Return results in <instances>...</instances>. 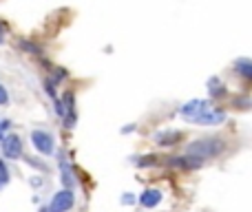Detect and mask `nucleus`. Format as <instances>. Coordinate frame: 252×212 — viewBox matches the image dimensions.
Segmentation results:
<instances>
[{"label": "nucleus", "mask_w": 252, "mask_h": 212, "mask_svg": "<svg viewBox=\"0 0 252 212\" xmlns=\"http://www.w3.org/2000/svg\"><path fill=\"white\" fill-rule=\"evenodd\" d=\"M142 159H144V161H137L139 166H151V164H155L157 157H155V155H146V157H142Z\"/></svg>", "instance_id": "15"}, {"label": "nucleus", "mask_w": 252, "mask_h": 212, "mask_svg": "<svg viewBox=\"0 0 252 212\" xmlns=\"http://www.w3.org/2000/svg\"><path fill=\"white\" fill-rule=\"evenodd\" d=\"M208 106H210L208 100H190V102H186L184 106H179V115H182L184 120H188V121H195Z\"/></svg>", "instance_id": "5"}, {"label": "nucleus", "mask_w": 252, "mask_h": 212, "mask_svg": "<svg viewBox=\"0 0 252 212\" xmlns=\"http://www.w3.org/2000/svg\"><path fill=\"white\" fill-rule=\"evenodd\" d=\"M182 142V133L179 130H166V133L155 135V144L157 146H173V144Z\"/></svg>", "instance_id": "8"}, {"label": "nucleus", "mask_w": 252, "mask_h": 212, "mask_svg": "<svg viewBox=\"0 0 252 212\" xmlns=\"http://www.w3.org/2000/svg\"><path fill=\"white\" fill-rule=\"evenodd\" d=\"M223 151V139L217 137H206V139H197V142L188 144L186 155H195L199 159H208V157H217Z\"/></svg>", "instance_id": "1"}, {"label": "nucleus", "mask_w": 252, "mask_h": 212, "mask_svg": "<svg viewBox=\"0 0 252 212\" xmlns=\"http://www.w3.org/2000/svg\"><path fill=\"white\" fill-rule=\"evenodd\" d=\"M223 87L219 84V80H210V95H223Z\"/></svg>", "instance_id": "11"}, {"label": "nucleus", "mask_w": 252, "mask_h": 212, "mask_svg": "<svg viewBox=\"0 0 252 212\" xmlns=\"http://www.w3.org/2000/svg\"><path fill=\"white\" fill-rule=\"evenodd\" d=\"M73 206H75V192L71 188H62L51 197L47 212H69Z\"/></svg>", "instance_id": "2"}, {"label": "nucleus", "mask_w": 252, "mask_h": 212, "mask_svg": "<svg viewBox=\"0 0 252 212\" xmlns=\"http://www.w3.org/2000/svg\"><path fill=\"white\" fill-rule=\"evenodd\" d=\"M0 104H2V106L9 104V93H7V89H4L2 84H0Z\"/></svg>", "instance_id": "14"}, {"label": "nucleus", "mask_w": 252, "mask_h": 212, "mask_svg": "<svg viewBox=\"0 0 252 212\" xmlns=\"http://www.w3.org/2000/svg\"><path fill=\"white\" fill-rule=\"evenodd\" d=\"M122 204L126 206V204H135V195H133V192H124V197H122Z\"/></svg>", "instance_id": "16"}, {"label": "nucleus", "mask_w": 252, "mask_h": 212, "mask_svg": "<svg viewBox=\"0 0 252 212\" xmlns=\"http://www.w3.org/2000/svg\"><path fill=\"white\" fill-rule=\"evenodd\" d=\"M53 104H56V106H53V111H56V115H58V117H64V115H66V113H64V106H62V102L58 100V97L53 100Z\"/></svg>", "instance_id": "13"}, {"label": "nucleus", "mask_w": 252, "mask_h": 212, "mask_svg": "<svg viewBox=\"0 0 252 212\" xmlns=\"http://www.w3.org/2000/svg\"><path fill=\"white\" fill-rule=\"evenodd\" d=\"M0 186H2V183H0Z\"/></svg>", "instance_id": "19"}, {"label": "nucleus", "mask_w": 252, "mask_h": 212, "mask_svg": "<svg viewBox=\"0 0 252 212\" xmlns=\"http://www.w3.org/2000/svg\"><path fill=\"white\" fill-rule=\"evenodd\" d=\"M2 137H4V135H2V130H0V139H2Z\"/></svg>", "instance_id": "18"}, {"label": "nucleus", "mask_w": 252, "mask_h": 212, "mask_svg": "<svg viewBox=\"0 0 252 212\" xmlns=\"http://www.w3.org/2000/svg\"><path fill=\"white\" fill-rule=\"evenodd\" d=\"M0 183H9V168L2 159H0Z\"/></svg>", "instance_id": "12"}, {"label": "nucleus", "mask_w": 252, "mask_h": 212, "mask_svg": "<svg viewBox=\"0 0 252 212\" xmlns=\"http://www.w3.org/2000/svg\"><path fill=\"white\" fill-rule=\"evenodd\" d=\"M235 69L239 71L244 78H252V62L248 60V58H241V60L235 62Z\"/></svg>", "instance_id": "10"}, {"label": "nucleus", "mask_w": 252, "mask_h": 212, "mask_svg": "<svg viewBox=\"0 0 252 212\" xmlns=\"http://www.w3.org/2000/svg\"><path fill=\"white\" fill-rule=\"evenodd\" d=\"M4 40V29H2V25H0V42Z\"/></svg>", "instance_id": "17"}, {"label": "nucleus", "mask_w": 252, "mask_h": 212, "mask_svg": "<svg viewBox=\"0 0 252 212\" xmlns=\"http://www.w3.org/2000/svg\"><path fill=\"white\" fill-rule=\"evenodd\" d=\"M0 146H2V155L4 159H20L22 157V139L16 133H9L0 139Z\"/></svg>", "instance_id": "3"}, {"label": "nucleus", "mask_w": 252, "mask_h": 212, "mask_svg": "<svg viewBox=\"0 0 252 212\" xmlns=\"http://www.w3.org/2000/svg\"><path fill=\"white\" fill-rule=\"evenodd\" d=\"M139 204L144 208H157L161 204V192L155 190V188H146V190L139 195Z\"/></svg>", "instance_id": "7"}, {"label": "nucleus", "mask_w": 252, "mask_h": 212, "mask_svg": "<svg viewBox=\"0 0 252 212\" xmlns=\"http://www.w3.org/2000/svg\"><path fill=\"white\" fill-rule=\"evenodd\" d=\"M31 144H33V148L40 152V155H51V152L56 151L53 137L47 133V130H33V133H31Z\"/></svg>", "instance_id": "4"}, {"label": "nucleus", "mask_w": 252, "mask_h": 212, "mask_svg": "<svg viewBox=\"0 0 252 212\" xmlns=\"http://www.w3.org/2000/svg\"><path fill=\"white\" fill-rule=\"evenodd\" d=\"M226 121V111L223 108H217V106H208L199 117L195 120V124H201V126H217V124H223Z\"/></svg>", "instance_id": "6"}, {"label": "nucleus", "mask_w": 252, "mask_h": 212, "mask_svg": "<svg viewBox=\"0 0 252 212\" xmlns=\"http://www.w3.org/2000/svg\"><path fill=\"white\" fill-rule=\"evenodd\" d=\"M60 157V170H62V182H64L66 188H73V170L69 166V159H66L64 152H58Z\"/></svg>", "instance_id": "9"}]
</instances>
